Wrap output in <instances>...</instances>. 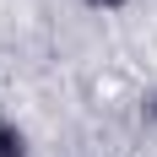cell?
I'll use <instances>...</instances> for the list:
<instances>
[{
  "label": "cell",
  "mask_w": 157,
  "mask_h": 157,
  "mask_svg": "<svg viewBox=\"0 0 157 157\" xmlns=\"http://www.w3.org/2000/svg\"><path fill=\"white\" fill-rule=\"evenodd\" d=\"M0 157H33V146H27V130L16 125L11 114H0Z\"/></svg>",
  "instance_id": "1"
},
{
  "label": "cell",
  "mask_w": 157,
  "mask_h": 157,
  "mask_svg": "<svg viewBox=\"0 0 157 157\" xmlns=\"http://www.w3.org/2000/svg\"><path fill=\"white\" fill-rule=\"evenodd\" d=\"M87 11H98V16H114V11H130L136 0H81Z\"/></svg>",
  "instance_id": "2"
}]
</instances>
